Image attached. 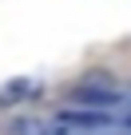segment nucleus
<instances>
[{"label":"nucleus","instance_id":"1","mask_svg":"<svg viewBox=\"0 0 131 135\" xmlns=\"http://www.w3.org/2000/svg\"><path fill=\"white\" fill-rule=\"evenodd\" d=\"M68 99H76V103H84V107H91V111H107V107L119 103V91L111 88L107 76H88L84 84H76V88L68 91Z\"/></svg>","mask_w":131,"mask_h":135}]
</instances>
